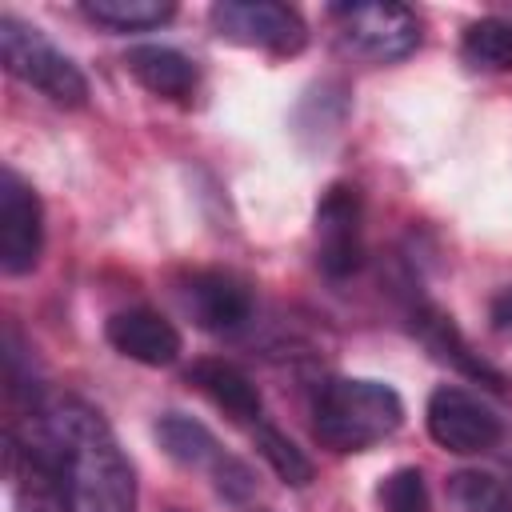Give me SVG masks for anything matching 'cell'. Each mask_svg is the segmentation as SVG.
Returning <instances> with one entry per match:
<instances>
[{"label": "cell", "mask_w": 512, "mask_h": 512, "mask_svg": "<svg viewBox=\"0 0 512 512\" xmlns=\"http://www.w3.org/2000/svg\"><path fill=\"white\" fill-rule=\"evenodd\" d=\"M24 452L32 468L52 484L64 512L136 508V472L92 404L76 396L32 404V432Z\"/></svg>", "instance_id": "6da1fadb"}, {"label": "cell", "mask_w": 512, "mask_h": 512, "mask_svg": "<svg viewBox=\"0 0 512 512\" xmlns=\"http://www.w3.org/2000/svg\"><path fill=\"white\" fill-rule=\"evenodd\" d=\"M404 424L396 388L364 376H332L312 400V436L332 452H368Z\"/></svg>", "instance_id": "7a4b0ae2"}, {"label": "cell", "mask_w": 512, "mask_h": 512, "mask_svg": "<svg viewBox=\"0 0 512 512\" xmlns=\"http://www.w3.org/2000/svg\"><path fill=\"white\" fill-rule=\"evenodd\" d=\"M0 60L16 80L44 92L52 104L80 108L88 100V80L72 64V56H64L36 24H28L12 12L0 16Z\"/></svg>", "instance_id": "3957f363"}, {"label": "cell", "mask_w": 512, "mask_h": 512, "mask_svg": "<svg viewBox=\"0 0 512 512\" xmlns=\"http://www.w3.org/2000/svg\"><path fill=\"white\" fill-rule=\"evenodd\" d=\"M428 436L444 448V452H456V456H484V452H496L508 436V424L504 416L472 388H460V384H440L432 396H428Z\"/></svg>", "instance_id": "277c9868"}, {"label": "cell", "mask_w": 512, "mask_h": 512, "mask_svg": "<svg viewBox=\"0 0 512 512\" xmlns=\"http://www.w3.org/2000/svg\"><path fill=\"white\" fill-rule=\"evenodd\" d=\"M328 16L336 20L340 44L372 64L404 60L420 44V20L404 4H332Z\"/></svg>", "instance_id": "5b68a950"}, {"label": "cell", "mask_w": 512, "mask_h": 512, "mask_svg": "<svg viewBox=\"0 0 512 512\" xmlns=\"http://www.w3.org/2000/svg\"><path fill=\"white\" fill-rule=\"evenodd\" d=\"M220 40L240 48H260L272 56H296L308 44V24L296 8L280 0H220L208 12Z\"/></svg>", "instance_id": "8992f818"}, {"label": "cell", "mask_w": 512, "mask_h": 512, "mask_svg": "<svg viewBox=\"0 0 512 512\" xmlns=\"http://www.w3.org/2000/svg\"><path fill=\"white\" fill-rule=\"evenodd\" d=\"M316 264L332 280L364 264V204L352 184H332L316 204Z\"/></svg>", "instance_id": "52a82bcc"}, {"label": "cell", "mask_w": 512, "mask_h": 512, "mask_svg": "<svg viewBox=\"0 0 512 512\" xmlns=\"http://www.w3.org/2000/svg\"><path fill=\"white\" fill-rule=\"evenodd\" d=\"M44 252V208L36 188L4 168L0 172V268L8 276H24L40 264Z\"/></svg>", "instance_id": "ba28073f"}, {"label": "cell", "mask_w": 512, "mask_h": 512, "mask_svg": "<svg viewBox=\"0 0 512 512\" xmlns=\"http://www.w3.org/2000/svg\"><path fill=\"white\" fill-rule=\"evenodd\" d=\"M252 284L228 268H200L184 280V308L204 332H236L252 320Z\"/></svg>", "instance_id": "9c48e42d"}, {"label": "cell", "mask_w": 512, "mask_h": 512, "mask_svg": "<svg viewBox=\"0 0 512 512\" xmlns=\"http://www.w3.org/2000/svg\"><path fill=\"white\" fill-rule=\"evenodd\" d=\"M408 320H412V332L420 336V344H424L436 360L460 368L464 376H472V380H480V384H488V388H504V384H508V376H504L500 368H492V364L468 344V336L456 328V320H452L444 308H436V304H428V300H416L412 312H408Z\"/></svg>", "instance_id": "30bf717a"}, {"label": "cell", "mask_w": 512, "mask_h": 512, "mask_svg": "<svg viewBox=\"0 0 512 512\" xmlns=\"http://www.w3.org/2000/svg\"><path fill=\"white\" fill-rule=\"evenodd\" d=\"M104 336L108 344L136 360V364H148V368H168L176 356H180V332L168 316L152 312V308H120L108 316L104 324Z\"/></svg>", "instance_id": "8fae6325"}, {"label": "cell", "mask_w": 512, "mask_h": 512, "mask_svg": "<svg viewBox=\"0 0 512 512\" xmlns=\"http://www.w3.org/2000/svg\"><path fill=\"white\" fill-rule=\"evenodd\" d=\"M184 380L204 396L212 400L220 412H228L236 424H260V392L252 384V376L228 360H216V356H204V360H192V368L184 372Z\"/></svg>", "instance_id": "7c38bea8"}, {"label": "cell", "mask_w": 512, "mask_h": 512, "mask_svg": "<svg viewBox=\"0 0 512 512\" xmlns=\"http://www.w3.org/2000/svg\"><path fill=\"white\" fill-rule=\"evenodd\" d=\"M124 68L136 76L140 88H148L152 96L172 100V104H188L192 92H196V80H200L196 64L180 48H168V44H136V48H128Z\"/></svg>", "instance_id": "4fadbf2b"}, {"label": "cell", "mask_w": 512, "mask_h": 512, "mask_svg": "<svg viewBox=\"0 0 512 512\" xmlns=\"http://www.w3.org/2000/svg\"><path fill=\"white\" fill-rule=\"evenodd\" d=\"M156 440H160V448L176 460V464H184V468H216L228 452L216 444V436L200 424V420H192V416H184V412H168V416H160L156 420Z\"/></svg>", "instance_id": "5bb4252c"}, {"label": "cell", "mask_w": 512, "mask_h": 512, "mask_svg": "<svg viewBox=\"0 0 512 512\" xmlns=\"http://www.w3.org/2000/svg\"><path fill=\"white\" fill-rule=\"evenodd\" d=\"M460 60L476 72H512V20L480 16L460 36Z\"/></svg>", "instance_id": "9a60e30c"}, {"label": "cell", "mask_w": 512, "mask_h": 512, "mask_svg": "<svg viewBox=\"0 0 512 512\" xmlns=\"http://www.w3.org/2000/svg\"><path fill=\"white\" fill-rule=\"evenodd\" d=\"M176 4L172 0H88L84 16L116 28V32H136V28H156L164 20H172Z\"/></svg>", "instance_id": "2e32d148"}, {"label": "cell", "mask_w": 512, "mask_h": 512, "mask_svg": "<svg viewBox=\"0 0 512 512\" xmlns=\"http://www.w3.org/2000/svg\"><path fill=\"white\" fill-rule=\"evenodd\" d=\"M252 440H256V452L268 460V468L280 476V484H288V488L312 484V476H316L312 460H308L304 448H296L280 428H272V424L260 420V424L252 428Z\"/></svg>", "instance_id": "e0dca14e"}, {"label": "cell", "mask_w": 512, "mask_h": 512, "mask_svg": "<svg viewBox=\"0 0 512 512\" xmlns=\"http://www.w3.org/2000/svg\"><path fill=\"white\" fill-rule=\"evenodd\" d=\"M448 500L456 512H512V484L492 472L448 476Z\"/></svg>", "instance_id": "ac0fdd59"}, {"label": "cell", "mask_w": 512, "mask_h": 512, "mask_svg": "<svg viewBox=\"0 0 512 512\" xmlns=\"http://www.w3.org/2000/svg\"><path fill=\"white\" fill-rule=\"evenodd\" d=\"M376 496H380L384 512H432L428 480H424L420 468H396V472H388Z\"/></svg>", "instance_id": "d6986e66"}, {"label": "cell", "mask_w": 512, "mask_h": 512, "mask_svg": "<svg viewBox=\"0 0 512 512\" xmlns=\"http://www.w3.org/2000/svg\"><path fill=\"white\" fill-rule=\"evenodd\" d=\"M212 476H216L220 496H228V500H244V496L252 492V472H248L236 456H224V460L212 468Z\"/></svg>", "instance_id": "ffe728a7"}, {"label": "cell", "mask_w": 512, "mask_h": 512, "mask_svg": "<svg viewBox=\"0 0 512 512\" xmlns=\"http://www.w3.org/2000/svg\"><path fill=\"white\" fill-rule=\"evenodd\" d=\"M488 320H492V328H496V332H512V284H508V288H500V292L492 296Z\"/></svg>", "instance_id": "44dd1931"}]
</instances>
